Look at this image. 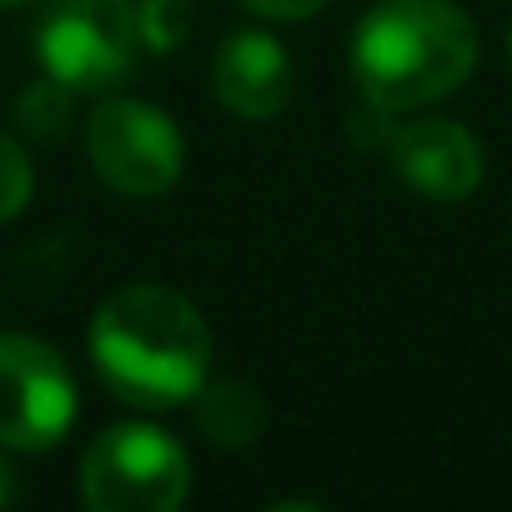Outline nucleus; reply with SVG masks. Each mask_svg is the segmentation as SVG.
Instances as JSON below:
<instances>
[{"label": "nucleus", "instance_id": "obj_1", "mask_svg": "<svg viewBox=\"0 0 512 512\" xmlns=\"http://www.w3.org/2000/svg\"><path fill=\"white\" fill-rule=\"evenodd\" d=\"M91 362L121 402L166 412L201 392L211 367V327L171 287H121L91 317Z\"/></svg>", "mask_w": 512, "mask_h": 512}, {"label": "nucleus", "instance_id": "obj_2", "mask_svg": "<svg viewBox=\"0 0 512 512\" xmlns=\"http://www.w3.org/2000/svg\"><path fill=\"white\" fill-rule=\"evenodd\" d=\"M477 66V26L452 0H377L352 36V81L377 111L452 96Z\"/></svg>", "mask_w": 512, "mask_h": 512}, {"label": "nucleus", "instance_id": "obj_3", "mask_svg": "<svg viewBox=\"0 0 512 512\" xmlns=\"http://www.w3.org/2000/svg\"><path fill=\"white\" fill-rule=\"evenodd\" d=\"M186 492V447L151 422H116L86 447L81 502L91 512H176Z\"/></svg>", "mask_w": 512, "mask_h": 512}, {"label": "nucleus", "instance_id": "obj_4", "mask_svg": "<svg viewBox=\"0 0 512 512\" xmlns=\"http://www.w3.org/2000/svg\"><path fill=\"white\" fill-rule=\"evenodd\" d=\"M36 56L66 91H111L141 61L131 0H51L36 26Z\"/></svg>", "mask_w": 512, "mask_h": 512}, {"label": "nucleus", "instance_id": "obj_5", "mask_svg": "<svg viewBox=\"0 0 512 512\" xmlns=\"http://www.w3.org/2000/svg\"><path fill=\"white\" fill-rule=\"evenodd\" d=\"M76 422V377L66 357L26 332H0V447L46 452Z\"/></svg>", "mask_w": 512, "mask_h": 512}, {"label": "nucleus", "instance_id": "obj_6", "mask_svg": "<svg viewBox=\"0 0 512 512\" xmlns=\"http://www.w3.org/2000/svg\"><path fill=\"white\" fill-rule=\"evenodd\" d=\"M86 151L96 176L136 201L166 196L181 176L186 161V141L176 131V121L146 101H106L91 111L86 121Z\"/></svg>", "mask_w": 512, "mask_h": 512}, {"label": "nucleus", "instance_id": "obj_7", "mask_svg": "<svg viewBox=\"0 0 512 512\" xmlns=\"http://www.w3.org/2000/svg\"><path fill=\"white\" fill-rule=\"evenodd\" d=\"M387 151H392L397 176L427 201H467L487 171L482 141L467 126L442 121V116H422V121L397 126L387 136Z\"/></svg>", "mask_w": 512, "mask_h": 512}, {"label": "nucleus", "instance_id": "obj_8", "mask_svg": "<svg viewBox=\"0 0 512 512\" xmlns=\"http://www.w3.org/2000/svg\"><path fill=\"white\" fill-rule=\"evenodd\" d=\"M211 86L216 101L231 116L246 121H272L287 111L292 91H297V71H292V51L267 36V31H231L216 46L211 61Z\"/></svg>", "mask_w": 512, "mask_h": 512}, {"label": "nucleus", "instance_id": "obj_9", "mask_svg": "<svg viewBox=\"0 0 512 512\" xmlns=\"http://www.w3.org/2000/svg\"><path fill=\"white\" fill-rule=\"evenodd\" d=\"M196 427L216 447H251L267 427V402L251 382H201L196 392Z\"/></svg>", "mask_w": 512, "mask_h": 512}, {"label": "nucleus", "instance_id": "obj_10", "mask_svg": "<svg viewBox=\"0 0 512 512\" xmlns=\"http://www.w3.org/2000/svg\"><path fill=\"white\" fill-rule=\"evenodd\" d=\"M136 26H141V46L176 51L191 36V0H141Z\"/></svg>", "mask_w": 512, "mask_h": 512}, {"label": "nucleus", "instance_id": "obj_11", "mask_svg": "<svg viewBox=\"0 0 512 512\" xmlns=\"http://www.w3.org/2000/svg\"><path fill=\"white\" fill-rule=\"evenodd\" d=\"M31 186H36V166H31L26 146L0 136V221H11L31 201Z\"/></svg>", "mask_w": 512, "mask_h": 512}, {"label": "nucleus", "instance_id": "obj_12", "mask_svg": "<svg viewBox=\"0 0 512 512\" xmlns=\"http://www.w3.org/2000/svg\"><path fill=\"white\" fill-rule=\"evenodd\" d=\"M246 11H256V16H267V21H307V16H317L327 0H241Z\"/></svg>", "mask_w": 512, "mask_h": 512}, {"label": "nucleus", "instance_id": "obj_13", "mask_svg": "<svg viewBox=\"0 0 512 512\" xmlns=\"http://www.w3.org/2000/svg\"><path fill=\"white\" fill-rule=\"evenodd\" d=\"M16 502V467L6 462V452H0V507Z\"/></svg>", "mask_w": 512, "mask_h": 512}, {"label": "nucleus", "instance_id": "obj_14", "mask_svg": "<svg viewBox=\"0 0 512 512\" xmlns=\"http://www.w3.org/2000/svg\"><path fill=\"white\" fill-rule=\"evenodd\" d=\"M11 6H26V0H0V11H11Z\"/></svg>", "mask_w": 512, "mask_h": 512}, {"label": "nucleus", "instance_id": "obj_15", "mask_svg": "<svg viewBox=\"0 0 512 512\" xmlns=\"http://www.w3.org/2000/svg\"><path fill=\"white\" fill-rule=\"evenodd\" d=\"M507 61H512V26H507Z\"/></svg>", "mask_w": 512, "mask_h": 512}]
</instances>
